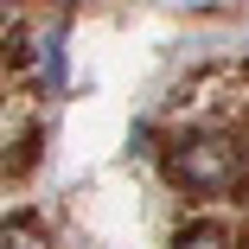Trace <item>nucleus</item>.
Segmentation results:
<instances>
[{
    "label": "nucleus",
    "mask_w": 249,
    "mask_h": 249,
    "mask_svg": "<svg viewBox=\"0 0 249 249\" xmlns=\"http://www.w3.org/2000/svg\"><path fill=\"white\" fill-rule=\"evenodd\" d=\"M166 173H173L185 192H205V198H217V192H230V185L243 179V154H236V147H230L224 134H198V141H179V147H173Z\"/></svg>",
    "instance_id": "nucleus-1"
},
{
    "label": "nucleus",
    "mask_w": 249,
    "mask_h": 249,
    "mask_svg": "<svg viewBox=\"0 0 249 249\" xmlns=\"http://www.w3.org/2000/svg\"><path fill=\"white\" fill-rule=\"evenodd\" d=\"M0 249H45V236L26 224H0Z\"/></svg>",
    "instance_id": "nucleus-2"
},
{
    "label": "nucleus",
    "mask_w": 249,
    "mask_h": 249,
    "mask_svg": "<svg viewBox=\"0 0 249 249\" xmlns=\"http://www.w3.org/2000/svg\"><path fill=\"white\" fill-rule=\"evenodd\" d=\"M179 249H230V243H224V236H217V230H192V236H185V243H179Z\"/></svg>",
    "instance_id": "nucleus-3"
}]
</instances>
